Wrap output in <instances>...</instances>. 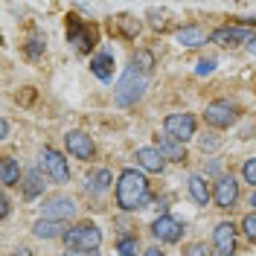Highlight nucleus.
<instances>
[{"label": "nucleus", "instance_id": "nucleus-9", "mask_svg": "<svg viewBox=\"0 0 256 256\" xmlns=\"http://www.w3.org/2000/svg\"><path fill=\"white\" fill-rule=\"evenodd\" d=\"M64 140H67V152H70V154H76V158H82V160H90V158H94V152H96L94 140H90L84 131H70Z\"/></svg>", "mask_w": 256, "mask_h": 256}, {"label": "nucleus", "instance_id": "nucleus-1", "mask_svg": "<svg viewBox=\"0 0 256 256\" xmlns=\"http://www.w3.org/2000/svg\"><path fill=\"white\" fill-rule=\"evenodd\" d=\"M152 67H154V58H152V52H146L140 50L131 64L126 67V73H122V79L116 82V105L120 108H128V105H134L140 96L146 94V88H148V79H152Z\"/></svg>", "mask_w": 256, "mask_h": 256}, {"label": "nucleus", "instance_id": "nucleus-23", "mask_svg": "<svg viewBox=\"0 0 256 256\" xmlns=\"http://www.w3.org/2000/svg\"><path fill=\"white\" fill-rule=\"evenodd\" d=\"M108 184H111V172H108V169H99V172L90 175V190L94 192H105Z\"/></svg>", "mask_w": 256, "mask_h": 256}, {"label": "nucleus", "instance_id": "nucleus-28", "mask_svg": "<svg viewBox=\"0 0 256 256\" xmlns=\"http://www.w3.org/2000/svg\"><path fill=\"white\" fill-rule=\"evenodd\" d=\"M41 50H44V44H41L38 38H30V41H26V56H30V58H38Z\"/></svg>", "mask_w": 256, "mask_h": 256}, {"label": "nucleus", "instance_id": "nucleus-32", "mask_svg": "<svg viewBox=\"0 0 256 256\" xmlns=\"http://www.w3.org/2000/svg\"><path fill=\"white\" fill-rule=\"evenodd\" d=\"M0 134H3V137H9V122H6V120L0 122Z\"/></svg>", "mask_w": 256, "mask_h": 256}, {"label": "nucleus", "instance_id": "nucleus-36", "mask_svg": "<svg viewBox=\"0 0 256 256\" xmlns=\"http://www.w3.org/2000/svg\"><path fill=\"white\" fill-rule=\"evenodd\" d=\"M250 207H256V192L250 195Z\"/></svg>", "mask_w": 256, "mask_h": 256}, {"label": "nucleus", "instance_id": "nucleus-14", "mask_svg": "<svg viewBox=\"0 0 256 256\" xmlns=\"http://www.w3.org/2000/svg\"><path fill=\"white\" fill-rule=\"evenodd\" d=\"M158 152L163 154V160H175V163H180V160H186V148H184V143L180 140H175V137H158Z\"/></svg>", "mask_w": 256, "mask_h": 256}, {"label": "nucleus", "instance_id": "nucleus-7", "mask_svg": "<svg viewBox=\"0 0 256 256\" xmlns=\"http://www.w3.org/2000/svg\"><path fill=\"white\" fill-rule=\"evenodd\" d=\"M41 166H44V172H47L52 180H58V184H64V180L70 178L67 160H64L56 148H44V152H41Z\"/></svg>", "mask_w": 256, "mask_h": 256}, {"label": "nucleus", "instance_id": "nucleus-6", "mask_svg": "<svg viewBox=\"0 0 256 256\" xmlns=\"http://www.w3.org/2000/svg\"><path fill=\"white\" fill-rule=\"evenodd\" d=\"M76 216V204H73V198H67V195H56V198H50L47 204H44V218L47 222H67V218H73Z\"/></svg>", "mask_w": 256, "mask_h": 256}, {"label": "nucleus", "instance_id": "nucleus-3", "mask_svg": "<svg viewBox=\"0 0 256 256\" xmlns=\"http://www.w3.org/2000/svg\"><path fill=\"white\" fill-rule=\"evenodd\" d=\"M102 242V233L96 224H76L64 233V244L70 250H96Z\"/></svg>", "mask_w": 256, "mask_h": 256}, {"label": "nucleus", "instance_id": "nucleus-29", "mask_svg": "<svg viewBox=\"0 0 256 256\" xmlns=\"http://www.w3.org/2000/svg\"><path fill=\"white\" fill-rule=\"evenodd\" d=\"M216 146H218L216 134H204V137H201V148H204V152H207V148H216Z\"/></svg>", "mask_w": 256, "mask_h": 256}, {"label": "nucleus", "instance_id": "nucleus-15", "mask_svg": "<svg viewBox=\"0 0 256 256\" xmlns=\"http://www.w3.org/2000/svg\"><path fill=\"white\" fill-rule=\"evenodd\" d=\"M90 70H94L96 79L108 82L114 76V56L111 52H99V56H94V58H90Z\"/></svg>", "mask_w": 256, "mask_h": 256}, {"label": "nucleus", "instance_id": "nucleus-8", "mask_svg": "<svg viewBox=\"0 0 256 256\" xmlns=\"http://www.w3.org/2000/svg\"><path fill=\"white\" fill-rule=\"evenodd\" d=\"M204 116H207L210 126H216V128H230L233 122H236V108H233L230 102H210L207 111H204Z\"/></svg>", "mask_w": 256, "mask_h": 256}, {"label": "nucleus", "instance_id": "nucleus-22", "mask_svg": "<svg viewBox=\"0 0 256 256\" xmlns=\"http://www.w3.org/2000/svg\"><path fill=\"white\" fill-rule=\"evenodd\" d=\"M140 250V242L134 239V236H122V239L116 242V254L120 256H137Z\"/></svg>", "mask_w": 256, "mask_h": 256}, {"label": "nucleus", "instance_id": "nucleus-10", "mask_svg": "<svg viewBox=\"0 0 256 256\" xmlns=\"http://www.w3.org/2000/svg\"><path fill=\"white\" fill-rule=\"evenodd\" d=\"M212 236H216V254L218 256H230L236 250V227L230 222H222Z\"/></svg>", "mask_w": 256, "mask_h": 256}, {"label": "nucleus", "instance_id": "nucleus-12", "mask_svg": "<svg viewBox=\"0 0 256 256\" xmlns=\"http://www.w3.org/2000/svg\"><path fill=\"white\" fill-rule=\"evenodd\" d=\"M152 233H154L160 242H178L184 236V227H180L172 216H160L158 222L152 224Z\"/></svg>", "mask_w": 256, "mask_h": 256}, {"label": "nucleus", "instance_id": "nucleus-30", "mask_svg": "<svg viewBox=\"0 0 256 256\" xmlns=\"http://www.w3.org/2000/svg\"><path fill=\"white\" fill-rule=\"evenodd\" d=\"M0 216H3V218L9 216V198H6V195L0 198Z\"/></svg>", "mask_w": 256, "mask_h": 256}, {"label": "nucleus", "instance_id": "nucleus-17", "mask_svg": "<svg viewBox=\"0 0 256 256\" xmlns=\"http://www.w3.org/2000/svg\"><path fill=\"white\" fill-rule=\"evenodd\" d=\"M178 44H184V47H201V44H207V32L201 30V26H184V30L178 32Z\"/></svg>", "mask_w": 256, "mask_h": 256}, {"label": "nucleus", "instance_id": "nucleus-27", "mask_svg": "<svg viewBox=\"0 0 256 256\" xmlns=\"http://www.w3.org/2000/svg\"><path fill=\"white\" fill-rule=\"evenodd\" d=\"M242 175H244V180H248V184H254V186H256V158L244 163V169H242Z\"/></svg>", "mask_w": 256, "mask_h": 256}, {"label": "nucleus", "instance_id": "nucleus-25", "mask_svg": "<svg viewBox=\"0 0 256 256\" xmlns=\"http://www.w3.org/2000/svg\"><path fill=\"white\" fill-rule=\"evenodd\" d=\"M184 256H212V250H210L207 244H201V242H195V244H190V248L184 250Z\"/></svg>", "mask_w": 256, "mask_h": 256}, {"label": "nucleus", "instance_id": "nucleus-13", "mask_svg": "<svg viewBox=\"0 0 256 256\" xmlns=\"http://www.w3.org/2000/svg\"><path fill=\"white\" fill-rule=\"evenodd\" d=\"M236 198H239V184H236L233 178H222V180L216 184V204L222 210H230L236 204Z\"/></svg>", "mask_w": 256, "mask_h": 256}, {"label": "nucleus", "instance_id": "nucleus-18", "mask_svg": "<svg viewBox=\"0 0 256 256\" xmlns=\"http://www.w3.org/2000/svg\"><path fill=\"white\" fill-rule=\"evenodd\" d=\"M64 224L62 222H47V218H41V222L32 224V233L38 236V239H52V236H62Z\"/></svg>", "mask_w": 256, "mask_h": 256}, {"label": "nucleus", "instance_id": "nucleus-20", "mask_svg": "<svg viewBox=\"0 0 256 256\" xmlns=\"http://www.w3.org/2000/svg\"><path fill=\"white\" fill-rule=\"evenodd\" d=\"M190 192H192V198H195L198 204H207L210 198H212V192H210L207 180H204L201 175H192V178H190Z\"/></svg>", "mask_w": 256, "mask_h": 256}, {"label": "nucleus", "instance_id": "nucleus-4", "mask_svg": "<svg viewBox=\"0 0 256 256\" xmlns=\"http://www.w3.org/2000/svg\"><path fill=\"white\" fill-rule=\"evenodd\" d=\"M67 41L76 44L79 52H90V47L96 44V32L90 30L84 20H79L76 15H70L67 18Z\"/></svg>", "mask_w": 256, "mask_h": 256}, {"label": "nucleus", "instance_id": "nucleus-21", "mask_svg": "<svg viewBox=\"0 0 256 256\" xmlns=\"http://www.w3.org/2000/svg\"><path fill=\"white\" fill-rule=\"evenodd\" d=\"M41 192H44L41 175H38V172H26V178H24V195H26V198H35V195H41Z\"/></svg>", "mask_w": 256, "mask_h": 256}, {"label": "nucleus", "instance_id": "nucleus-16", "mask_svg": "<svg viewBox=\"0 0 256 256\" xmlns=\"http://www.w3.org/2000/svg\"><path fill=\"white\" fill-rule=\"evenodd\" d=\"M137 163L146 172H160L163 169V154L158 148H137Z\"/></svg>", "mask_w": 256, "mask_h": 256}, {"label": "nucleus", "instance_id": "nucleus-5", "mask_svg": "<svg viewBox=\"0 0 256 256\" xmlns=\"http://www.w3.org/2000/svg\"><path fill=\"white\" fill-rule=\"evenodd\" d=\"M163 128H166V134L169 137H175V140H190L192 134H195V116L192 114H169L166 120H163Z\"/></svg>", "mask_w": 256, "mask_h": 256}, {"label": "nucleus", "instance_id": "nucleus-33", "mask_svg": "<svg viewBox=\"0 0 256 256\" xmlns=\"http://www.w3.org/2000/svg\"><path fill=\"white\" fill-rule=\"evenodd\" d=\"M143 256H166V254H160L158 248H152V250H146V254H143Z\"/></svg>", "mask_w": 256, "mask_h": 256}, {"label": "nucleus", "instance_id": "nucleus-26", "mask_svg": "<svg viewBox=\"0 0 256 256\" xmlns=\"http://www.w3.org/2000/svg\"><path fill=\"white\" fill-rule=\"evenodd\" d=\"M212 70H216V58H201L198 67H195V73H198V76H210Z\"/></svg>", "mask_w": 256, "mask_h": 256}, {"label": "nucleus", "instance_id": "nucleus-19", "mask_svg": "<svg viewBox=\"0 0 256 256\" xmlns=\"http://www.w3.org/2000/svg\"><path fill=\"white\" fill-rule=\"evenodd\" d=\"M18 180H20L18 163L12 158H3V163H0V184H3V186H12V184H18Z\"/></svg>", "mask_w": 256, "mask_h": 256}, {"label": "nucleus", "instance_id": "nucleus-35", "mask_svg": "<svg viewBox=\"0 0 256 256\" xmlns=\"http://www.w3.org/2000/svg\"><path fill=\"white\" fill-rule=\"evenodd\" d=\"M15 256H30V250H26V248H20V250H18Z\"/></svg>", "mask_w": 256, "mask_h": 256}, {"label": "nucleus", "instance_id": "nucleus-2", "mask_svg": "<svg viewBox=\"0 0 256 256\" xmlns=\"http://www.w3.org/2000/svg\"><path fill=\"white\" fill-rule=\"evenodd\" d=\"M148 198H152L148 180L143 175H137L134 169H126L116 184V204L122 210H143L148 204Z\"/></svg>", "mask_w": 256, "mask_h": 256}, {"label": "nucleus", "instance_id": "nucleus-31", "mask_svg": "<svg viewBox=\"0 0 256 256\" xmlns=\"http://www.w3.org/2000/svg\"><path fill=\"white\" fill-rule=\"evenodd\" d=\"M64 256H99L96 250H70V254H64Z\"/></svg>", "mask_w": 256, "mask_h": 256}, {"label": "nucleus", "instance_id": "nucleus-11", "mask_svg": "<svg viewBox=\"0 0 256 256\" xmlns=\"http://www.w3.org/2000/svg\"><path fill=\"white\" fill-rule=\"evenodd\" d=\"M254 35H256V32H248V26H218L210 38H212L216 44L230 47V44H239V41H250Z\"/></svg>", "mask_w": 256, "mask_h": 256}, {"label": "nucleus", "instance_id": "nucleus-24", "mask_svg": "<svg viewBox=\"0 0 256 256\" xmlns=\"http://www.w3.org/2000/svg\"><path fill=\"white\" fill-rule=\"evenodd\" d=\"M242 230H244V236H248V239H254V242H256V212L244 216V222H242Z\"/></svg>", "mask_w": 256, "mask_h": 256}, {"label": "nucleus", "instance_id": "nucleus-34", "mask_svg": "<svg viewBox=\"0 0 256 256\" xmlns=\"http://www.w3.org/2000/svg\"><path fill=\"white\" fill-rule=\"evenodd\" d=\"M248 47H250V50H254V52H256V35H254V38H250V41H248Z\"/></svg>", "mask_w": 256, "mask_h": 256}]
</instances>
